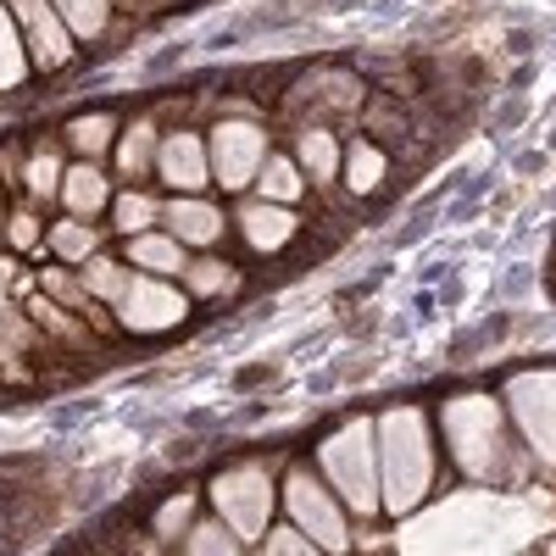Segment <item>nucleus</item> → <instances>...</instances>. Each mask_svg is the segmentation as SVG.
I'll return each mask as SVG.
<instances>
[{"mask_svg":"<svg viewBox=\"0 0 556 556\" xmlns=\"http://www.w3.org/2000/svg\"><path fill=\"white\" fill-rule=\"evenodd\" d=\"M156 201L146 195V190H128V195H117V228H123V235L134 240V235H146V228L156 223Z\"/></svg>","mask_w":556,"mask_h":556,"instance_id":"393cba45","label":"nucleus"},{"mask_svg":"<svg viewBox=\"0 0 556 556\" xmlns=\"http://www.w3.org/2000/svg\"><path fill=\"white\" fill-rule=\"evenodd\" d=\"M235 267H228V262H190V267H184V285H190V295H223L228 285H235Z\"/></svg>","mask_w":556,"mask_h":556,"instance_id":"b1692460","label":"nucleus"},{"mask_svg":"<svg viewBox=\"0 0 556 556\" xmlns=\"http://www.w3.org/2000/svg\"><path fill=\"white\" fill-rule=\"evenodd\" d=\"M506 406H513L523 440L534 445V456L556 473V367H540V374H518L506 384Z\"/></svg>","mask_w":556,"mask_h":556,"instance_id":"423d86ee","label":"nucleus"},{"mask_svg":"<svg viewBox=\"0 0 556 556\" xmlns=\"http://www.w3.org/2000/svg\"><path fill=\"white\" fill-rule=\"evenodd\" d=\"M162 217H167V235L184 240V245H217V240H223V212H217L212 201H201V195L167 201Z\"/></svg>","mask_w":556,"mask_h":556,"instance_id":"9b49d317","label":"nucleus"},{"mask_svg":"<svg viewBox=\"0 0 556 556\" xmlns=\"http://www.w3.org/2000/svg\"><path fill=\"white\" fill-rule=\"evenodd\" d=\"M379 495L390 513H412L434 479V440L417 406H390L379 417Z\"/></svg>","mask_w":556,"mask_h":556,"instance_id":"f257e3e1","label":"nucleus"},{"mask_svg":"<svg viewBox=\"0 0 556 556\" xmlns=\"http://www.w3.org/2000/svg\"><path fill=\"white\" fill-rule=\"evenodd\" d=\"M128 262L139 267V273H156V278H173V273H184L190 262H184V240H173V235H134L128 240Z\"/></svg>","mask_w":556,"mask_h":556,"instance_id":"ddd939ff","label":"nucleus"},{"mask_svg":"<svg viewBox=\"0 0 556 556\" xmlns=\"http://www.w3.org/2000/svg\"><path fill=\"white\" fill-rule=\"evenodd\" d=\"M117 134V117L112 112H89V117H73L67 123V146H78L84 156H101Z\"/></svg>","mask_w":556,"mask_h":556,"instance_id":"412c9836","label":"nucleus"},{"mask_svg":"<svg viewBox=\"0 0 556 556\" xmlns=\"http://www.w3.org/2000/svg\"><path fill=\"white\" fill-rule=\"evenodd\" d=\"M545 556H556V540H545Z\"/></svg>","mask_w":556,"mask_h":556,"instance_id":"473e14b6","label":"nucleus"},{"mask_svg":"<svg viewBox=\"0 0 556 556\" xmlns=\"http://www.w3.org/2000/svg\"><path fill=\"white\" fill-rule=\"evenodd\" d=\"M285 506H290L295 529H301L323 556L351 551V529H345V506H340V495H329L312 473H290V479H285Z\"/></svg>","mask_w":556,"mask_h":556,"instance_id":"39448f33","label":"nucleus"},{"mask_svg":"<svg viewBox=\"0 0 556 556\" xmlns=\"http://www.w3.org/2000/svg\"><path fill=\"white\" fill-rule=\"evenodd\" d=\"M51 251H56L62 262H89V256L101 251V235H96L84 217H67V223L51 228Z\"/></svg>","mask_w":556,"mask_h":556,"instance_id":"6ab92c4d","label":"nucleus"},{"mask_svg":"<svg viewBox=\"0 0 556 556\" xmlns=\"http://www.w3.org/2000/svg\"><path fill=\"white\" fill-rule=\"evenodd\" d=\"M28 78V51H23V28L12 17V7L0 0V89H17Z\"/></svg>","mask_w":556,"mask_h":556,"instance_id":"f3484780","label":"nucleus"},{"mask_svg":"<svg viewBox=\"0 0 556 556\" xmlns=\"http://www.w3.org/2000/svg\"><path fill=\"white\" fill-rule=\"evenodd\" d=\"M240 228L256 251H285L295 240V212L273 206V201H251V206H240Z\"/></svg>","mask_w":556,"mask_h":556,"instance_id":"f8f14e48","label":"nucleus"},{"mask_svg":"<svg viewBox=\"0 0 556 556\" xmlns=\"http://www.w3.org/2000/svg\"><path fill=\"white\" fill-rule=\"evenodd\" d=\"M34 317H39L51 334H73V317H67L62 306H51V301H39V306H34Z\"/></svg>","mask_w":556,"mask_h":556,"instance_id":"c756f323","label":"nucleus"},{"mask_svg":"<svg viewBox=\"0 0 556 556\" xmlns=\"http://www.w3.org/2000/svg\"><path fill=\"white\" fill-rule=\"evenodd\" d=\"M45 290L62 295V301H84V285H73L67 273H45Z\"/></svg>","mask_w":556,"mask_h":556,"instance_id":"7c9ffc66","label":"nucleus"},{"mask_svg":"<svg viewBox=\"0 0 556 556\" xmlns=\"http://www.w3.org/2000/svg\"><path fill=\"white\" fill-rule=\"evenodd\" d=\"M106 195H112V190H106L101 167H89V162H84V167H73V173L62 178V201H67V212H73V217H96V212L106 206Z\"/></svg>","mask_w":556,"mask_h":556,"instance_id":"2eb2a0df","label":"nucleus"},{"mask_svg":"<svg viewBox=\"0 0 556 556\" xmlns=\"http://www.w3.org/2000/svg\"><path fill=\"white\" fill-rule=\"evenodd\" d=\"M317 462H323V479L334 484L340 506H351L362 518L384 506V495H379V434L367 417H356V424H345L340 434L323 440Z\"/></svg>","mask_w":556,"mask_h":556,"instance_id":"f03ea898","label":"nucleus"},{"mask_svg":"<svg viewBox=\"0 0 556 556\" xmlns=\"http://www.w3.org/2000/svg\"><path fill=\"white\" fill-rule=\"evenodd\" d=\"M345 184H351L356 195H367V190H379V184H384V151L374 146V139H356V146H351Z\"/></svg>","mask_w":556,"mask_h":556,"instance_id":"aec40b11","label":"nucleus"},{"mask_svg":"<svg viewBox=\"0 0 556 556\" xmlns=\"http://www.w3.org/2000/svg\"><path fill=\"white\" fill-rule=\"evenodd\" d=\"M262 556H323V551H317L301 529H278V534L262 540Z\"/></svg>","mask_w":556,"mask_h":556,"instance_id":"cd10ccee","label":"nucleus"},{"mask_svg":"<svg viewBox=\"0 0 556 556\" xmlns=\"http://www.w3.org/2000/svg\"><path fill=\"white\" fill-rule=\"evenodd\" d=\"M123 290H128V273L117 267V262H106V256H89V267H84V295H96V301H123Z\"/></svg>","mask_w":556,"mask_h":556,"instance_id":"5701e85b","label":"nucleus"},{"mask_svg":"<svg viewBox=\"0 0 556 556\" xmlns=\"http://www.w3.org/2000/svg\"><path fill=\"white\" fill-rule=\"evenodd\" d=\"M212 506H217V518L235 529L240 540L267 534V518H273V479H267V468L245 462V468L217 473L212 479Z\"/></svg>","mask_w":556,"mask_h":556,"instance_id":"20e7f679","label":"nucleus"},{"mask_svg":"<svg viewBox=\"0 0 556 556\" xmlns=\"http://www.w3.org/2000/svg\"><path fill=\"white\" fill-rule=\"evenodd\" d=\"M445 440L462 473L495 479L506 468V417L490 395H456L445 406Z\"/></svg>","mask_w":556,"mask_h":556,"instance_id":"7ed1b4c3","label":"nucleus"},{"mask_svg":"<svg viewBox=\"0 0 556 556\" xmlns=\"http://www.w3.org/2000/svg\"><path fill=\"white\" fill-rule=\"evenodd\" d=\"M156 167H162V178L173 184V190H184V195L206 190V178H212L206 139H195V134H167L162 146H156Z\"/></svg>","mask_w":556,"mask_h":556,"instance_id":"9d476101","label":"nucleus"},{"mask_svg":"<svg viewBox=\"0 0 556 556\" xmlns=\"http://www.w3.org/2000/svg\"><path fill=\"white\" fill-rule=\"evenodd\" d=\"M206 156H212V178L223 184V190H245V184H256L262 162H267V134L262 123H217L212 139H206Z\"/></svg>","mask_w":556,"mask_h":556,"instance_id":"0eeeda50","label":"nucleus"},{"mask_svg":"<svg viewBox=\"0 0 556 556\" xmlns=\"http://www.w3.org/2000/svg\"><path fill=\"white\" fill-rule=\"evenodd\" d=\"M151 156H156V128L139 117V123H128V134H123V146H117V162H123V173L128 178H139L151 167Z\"/></svg>","mask_w":556,"mask_h":556,"instance_id":"4be33fe9","label":"nucleus"},{"mask_svg":"<svg viewBox=\"0 0 556 556\" xmlns=\"http://www.w3.org/2000/svg\"><path fill=\"white\" fill-rule=\"evenodd\" d=\"M56 17L67 23L73 39H101L106 17H112V0H51Z\"/></svg>","mask_w":556,"mask_h":556,"instance_id":"a211bd4d","label":"nucleus"},{"mask_svg":"<svg viewBox=\"0 0 556 556\" xmlns=\"http://www.w3.org/2000/svg\"><path fill=\"white\" fill-rule=\"evenodd\" d=\"M34 240H39V228H34V217H28V212H17V217H12V245H17V251H28Z\"/></svg>","mask_w":556,"mask_h":556,"instance_id":"2f4dec72","label":"nucleus"},{"mask_svg":"<svg viewBox=\"0 0 556 556\" xmlns=\"http://www.w3.org/2000/svg\"><path fill=\"white\" fill-rule=\"evenodd\" d=\"M235 540L240 534L228 523H201V529H190V556H245Z\"/></svg>","mask_w":556,"mask_h":556,"instance_id":"a878e982","label":"nucleus"},{"mask_svg":"<svg viewBox=\"0 0 556 556\" xmlns=\"http://www.w3.org/2000/svg\"><path fill=\"white\" fill-rule=\"evenodd\" d=\"M7 7H12L23 39H28V56H34L45 73H56V67L73 62V34H67V23L56 17L51 0H7Z\"/></svg>","mask_w":556,"mask_h":556,"instance_id":"1a4fd4ad","label":"nucleus"},{"mask_svg":"<svg viewBox=\"0 0 556 556\" xmlns=\"http://www.w3.org/2000/svg\"><path fill=\"white\" fill-rule=\"evenodd\" d=\"M184 312H190V295L173 290L167 278L146 273V278H128V290L117 301V323L128 334H167L184 323Z\"/></svg>","mask_w":556,"mask_h":556,"instance_id":"6e6552de","label":"nucleus"},{"mask_svg":"<svg viewBox=\"0 0 556 556\" xmlns=\"http://www.w3.org/2000/svg\"><path fill=\"white\" fill-rule=\"evenodd\" d=\"M301 184H306V173H301L290 156H267L262 173H256V190H262V201H273V206H295V201H301Z\"/></svg>","mask_w":556,"mask_h":556,"instance_id":"dca6fc26","label":"nucleus"},{"mask_svg":"<svg viewBox=\"0 0 556 556\" xmlns=\"http://www.w3.org/2000/svg\"><path fill=\"white\" fill-rule=\"evenodd\" d=\"M67 173H62V162H56V151H34V162H28V190L45 201V195H56V184H62Z\"/></svg>","mask_w":556,"mask_h":556,"instance_id":"bb28decb","label":"nucleus"},{"mask_svg":"<svg viewBox=\"0 0 556 556\" xmlns=\"http://www.w3.org/2000/svg\"><path fill=\"white\" fill-rule=\"evenodd\" d=\"M190 513H195V501H190V495H173V501L162 506V518H156V534H178L184 523H190Z\"/></svg>","mask_w":556,"mask_h":556,"instance_id":"c85d7f7f","label":"nucleus"},{"mask_svg":"<svg viewBox=\"0 0 556 556\" xmlns=\"http://www.w3.org/2000/svg\"><path fill=\"white\" fill-rule=\"evenodd\" d=\"M295 167L312 178V184H329L340 173V139L329 128H306L301 134V151H295Z\"/></svg>","mask_w":556,"mask_h":556,"instance_id":"4468645a","label":"nucleus"}]
</instances>
